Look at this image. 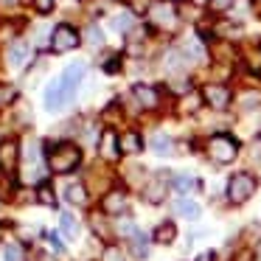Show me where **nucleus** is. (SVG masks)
I'll return each instance as SVG.
<instances>
[{
	"instance_id": "obj_2",
	"label": "nucleus",
	"mask_w": 261,
	"mask_h": 261,
	"mask_svg": "<svg viewBox=\"0 0 261 261\" xmlns=\"http://www.w3.org/2000/svg\"><path fill=\"white\" fill-rule=\"evenodd\" d=\"M146 14H149V23L160 31H174L177 23H180V14H177L171 0H152L146 6Z\"/></svg>"
},
{
	"instance_id": "obj_33",
	"label": "nucleus",
	"mask_w": 261,
	"mask_h": 261,
	"mask_svg": "<svg viewBox=\"0 0 261 261\" xmlns=\"http://www.w3.org/2000/svg\"><path fill=\"white\" fill-rule=\"evenodd\" d=\"M34 6H37V12H40V14H48V12H54L57 0H34Z\"/></svg>"
},
{
	"instance_id": "obj_41",
	"label": "nucleus",
	"mask_w": 261,
	"mask_h": 261,
	"mask_svg": "<svg viewBox=\"0 0 261 261\" xmlns=\"http://www.w3.org/2000/svg\"><path fill=\"white\" fill-rule=\"evenodd\" d=\"M258 73H261V70H258Z\"/></svg>"
},
{
	"instance_id": "obj_24",
	"label": "nucleus",
	"mask_w": 261,
	"mask_h": 261,
	"mask_svg": "<svg viewBox=\"0 0 261 261\" xmlns=\"http://www.w3.org/2000/svg\"><path fill=\"white\" fill-rule=\"evenodd\" d=\"M174 143H171L169 135H152V152L154 154H171Z\"/></svg>"
},
{
	"instance_id": "obj_37",
	"label": "nucleus",
	"mask_w": 261,
	"mask_h": 261,
	"mask_svg": "<svg viewBox=\"0 0 261 261\" xmlns=\"http://www.w3.org/2000/svg\"><path fill=\"white\" fill-rule=\"evenodd\" d=\"M20 0H0V9H17Z\"/></svg>"
},
{
	"instance_id": "obj_40",
	"label": "nucleus",
	"mask_w": 261,
	"mask_h": 261,
	"mask_svg": "<svg viewBox=\"0 0 261 261\" xmlns=\"http://www.w3.org/2000/svg\"><path fill=\"white\" fill-rule=\"evenodd\" d=\"M171 3H174V0H171Z\"/></svg>"
},
{
	"instance_id": "obj_38",
	"label": "nucleus",
	"mask_w": 261,
	"mask_h": 261,
	"mask_svg": "<svg viewBox=\"0 0 261 261\" xmlns=\"http://www.w3.org/2000/svg\"><path fill=\"white\" fill-rule=\"evenodd\" d=\"M205 3H208V0H194V6H205Z\"/></svg>"
},
{
	"instance_id": "obj_28",
	"label": "nucleus",
	"mask_w": 261,
	"mask_h": 261,
	"mask_svg": "<svg viewBox=\"0 0 261 261\" xmlns=\"http://www.w3.org/2000/svg\"><path fill=\"white\" fill-rule=\"evenodd\" d=\"M37 199H40V202H45L48 208H54V205H57V197H54L51 186H45V182H40V188H37Z\"/></svg>"
},
{
	"instance_id": "obj_21",
	"label": "nucleus",
	"mask_w": 261,
	"mask_h": 261,
	"mask_svg": "<svg viewBox=\"0 0 261 261\" xmlns=\"http://www.w3.org/2000/svg\"><path fill=\"white\" fill-rule=\"evenodd\" d=\"M177 239V227H174V222H163V225L154 230V242H160V244H171Z\"/></svg>"
},
{
	"instance_id": "obj_26",
	"label": "nucleus",
	"mask_w": 261,
	"mask_h": 261,
	"mask_svg": "<svg viewBox=\"0 0 261 261\" xmlns=\"http://www.w3.org/2000/svg\"><path fill=\"white\" fill-rule=\"evenodd\" d=\"M199 101H202V93H191V90H188V96L182 98L180 110H182V113H197V110H199Z\"/></svg>"
},
{
	"instance_id": "obj_27",
	"label": "nucleus",
	"mask_w": 261,
	"mask_h": 261,
	"mask_svg": "<svg viewBox=\"0 0 261 261\" xmlns=\"http://www.w3.org/2000/svg\"><path fill=\"white\" fill-rule=\"evenodd\" d=\"M68 199L73 205H87V191H85V186H70L68 188Z\"/></svg>"
},
{
	"instance_id": "obj_23",
	"label": "nucleus",
	"mask_w": 261,
	"mask_h": 261,
	"mask_svg": "<svg viewBox=\"0 0 261 261\" xmlns=\"http://www.w3.org/2000/svg\"><path fill=\"white\" fill-rule=\"evenodd\" d=\"M149 253V239L143 236V233H132V255H138V258H146Z\"/></svg>"
},
{
	"instance_id": "obj_10",
	"label": "nucleus",
	"mask_w": 261,
	"mask_h": 261,
	"mask_svg": "<svg viewBox=\"0 0 261 261\" xmlns=\"http://www.w3.org/2000/svg\"><path fill=\"white\" fill-rule=\"evenodd\" d=\"M17 163H20V143L9 138V141L0 143V169L12 171Z\"/></svg>"
},
{
	"instance_id": "obj_6",
	"label": "nucleus",
	"mask_w": 261,
	"mask_h": 261,
	"mask_svg": "<svg viewBox=\"0 0 261 261\" xmlns=\"http://www.w3.org/2000/svg\"><path fill=\"white\" fill-rule=\"evenodd\" d=\"M82 79H85V65H82V62H73V65H68V68L62 70V76H59V82H62L65 101H70V98L76 96V90H79Z\"/></svg>"
},
{
	"instance_id": "obj_20",
	"label": "nucleus",
	"mask_w": 261,
	"mask_h": 261,
	"mask_svg": "<svg viewBox=\"0 0 261 261\" xmlns=\"http://www.w3.org/2000/svg\"><path fill=\"white\" fill-rule=\"evenodd\" d=\"M188 62H191V59H188L180 48H171V51L166 54V68H169V70H182Z\"/></svg>"
},
{
	"instance_id": "obj_16",
	"label": "nucleus",
	"mask_w": 261,
	"mask_h": 261,
	"mask_svg": "<svg viewBox=\"0 0 261 261\" xmlns=\"http://www.w3.org/2000/svg\"><path fill=\"white\" fill-rule=\"evenodd\" d=\"M166 199V180H163V174L158 177V180L152 182V186H146V202H163Z\"/></svg>"
},
{
	"instance_id": "obj_18",
	"label": "nucleus",
	"mask_w": 261,
	"mask_h": 261,
	"mask_svg": "<svg viewBox=\"0 0 261 261\" xmlns=\"http://www.w3.org/2000/svg\"><path fill=\"white\" fill-rule=\"evenodd\" d=\"M110 25H113V31H132L135 29V14L132 12H121V14H115L113 20H110Z\"/></svg>"
},
{
	"instance_id": "obj_11",
	"label": "nucleus",
	"mask_w": 261,
	"mask_h": 261,
	"mask_svg": "<svg viewBox=\"0 0 261 261\" xmlns=\"http://www.w3.org/2000/svg\"><path fill=\"white\" fill-rule=\"evenodd\" d=\"M98 152H101L104 160H118L121 146H118V135L113 129H104L101 138H98Z\"/></svg>"
},
{
	"instance_id": "obj_31",
	"label": "nucleus",
	"mask_w": 261,
	"mask_h": 261,
	"mask_svg": "<svg viewBox=\"0 0 261 261\" xmlns=\"http://www.w3.org/2000/svg\"><path fill=\"white\" fill-rule=\"evenodd\" d=\"M59 225H62V230L68 233V236H76V233H79V227H76V222H73V216H70V214H65L62 219H59Z\"/></svg>"
},
{
	"instance_id": "obj_4",
	"label": "nucleus",
	"mask_w": 261,
	"mask_h": 261,
	"mask_svg": "<svg viewBox=\"0 0 261 261\" xmlns=\"http://www.w3.org/2000/svg\"><path fill=\"white\" fill-rule=\"evenodd\" d=\"M255 194V180L250 174H244V171H239V174L230 177V182H227V199H230L233 205H242L247 202L250 197Z\"/></svg>"
},
{
	"instance_id": "obj_29",
	"label": "nucleus",
	"mask_w": 261,
	"mask_h": 261,
	"mask_svg": "<svg viewBox=\"0 0 261 261\" xmlns=\"http://www.w3.org/2000/svg\"><path fill=\"white\" fill-rule=\"evenodd\" d=\"M3 255H6V261H25V250L20 244H6Z\"/></svg>"
},
{
	"instance_id": "obj_8",
	"label": "nucleus",
	"mask_w": 261,
	"mask_h": 261,
	"mask_svg": "<svg viewBox=\"0 0 261 261\" xmlns=\"http://www.w3.org/2000/svg\"><path fill=\"white\" fill-rule=\"evenodd\" d=\"M132 96H135L141 110H158L160 107V93L152 85H135L132 87Z\"/></svg>"
},
{
	"instance_id": "obj_7",
	"label": "nucleus",
	"mask_w": 261,
	"mask_h": 261,
	"mask_svg": "<svg viewBox=\"0 0 261 261\" xmlns=\"http://www.w3.org/2000/svg\"><path fill=\"white\" fill-rule=\"evenodd\" d=\"M202 101L214 110H227L233 101V96L225 85H205L202 87Z\"/></svg>"
},
{
	"instance_id": "obj_3",
	"label": "nucleus",
	"mask_w": 261,
	"mask_h": 261,
	"mask_svg": "<svg viewBox=\"0 0 261 261\" xmlns=\"http://www.w3.org/2000/svg\"><path fill=\"white\" fill-rule=\"evenodd\" d=\"M79 45H82V37H79V31H76L73 25L62 23V25L54 29V34H51V51L54 54H70Z\"/></svg>"
},
{
	"instance_id": "obj_32",
	"label": "nucleus",
	"mask_w": 261,
	"mask_h": 261,
	"mask_svg": "<svg viewBox=\"0 0 261 261\" xmlns=\"http://www.w3.org/2000/svg\"><path fill=\"white\" fill-rule=\"evenodd\" d=\"M233 3H236V0H208V6L214 9V12H227Z\"/></svg>"
},
{
	"instance_id": "obj_13",
	"label": "nucleus",
	"mask_w": 261,
	"mask_h": 261,
	"mask_svg": "<svg viewBox=\"0 0 261 261\" xmlns=\"http://www.w3.org/2000/svg\"><path fill=\"white\" fill-rule=\"evenodd\" d=\"M65 104V93H62V82H51V85L45 87V110H51V113H57L59 107Z\"/></svg>"
},
{
	"instance_id": "obj_22",
	"label": "nucleus",
	"mask_w": 261,
	"mask_h": 261,
	"mask_svg": "<svg viewBox=\"0 0 261 261\" xmlns=\"http://www.w3.org/2000/svg\"><path fill=\"white\" fill-rule=\"evenodd\" d=\"M239 107L244 110V113H250V110H258L261 107V93L258 90H247L239 96Z\"/></svg>"
},
{
	"instance_id": "obj_36",
	"label": "nucleus",
	"mask_w": 261,
	"mask_h": 261,
	"mask_svg": "<svg viewBox=\"0 0 261 261\" xmlns=\"http://www.w3.org/2000/svg\"><path fill=\"white\" fill-rule=\"evenodd\" d=\"M233 261H253V253H250V250H242V253H236Z\"/></svg>"
},
{
	"instance_id": "obj_35",
	"label": "nucleus",
	"mask_w": 261,
	"mask_h": 261,
	"mask_svg": "<svg viewBox=\"0 0 261 261\" xmlns=\"http://www.w3.org/2000/svg\"><path fill=\"white\" fill-rule=\"evenodd\" d=\"M118 68H121L118 57H110L107 62H104V70H107V73H118Z\"/></svg>"
},
{
	"instance_id": "obj_15",
	"label": "nucleus",
	"mask_w": 261,
	"mask_h": 261,
	"mask_svg": "<svg viewBox=\"0 0 261 261\" xmlns=\"http://www.w3.org/2000/svg\"><path fill=\"white\" fill-rule=\"evenodd\" d=\"M118 146H121V152H126V154H138L143 149V141H141L138 132H124V135L118 138Z\"/></svg>"
},
{
	"instance_id": "obj_34",
	"label": "nucleus",
	"mask_w": 261,
	"mask_h": 261,
	"mask_svg": "<svg viewBox=\"0 0 261 261\" xmlns=\"http://www.w3.org/2000/svg\"><path fill=\"white\" fill-rule=\"evenodd\" d=\"M104 261H126L124 253H121L118 247H107V253H104Z\"/></svg>"
},
{
	"instance_id": "obj_30",
	"label": "nucleus",
	"mask_w": 261,
	"mask_h": 261,
	"mask_svg": "<svg viewBox=\"0 0 261 261\" xmlns=\"http://www.w3.org/2000/svg\"><path fill=\"white\" fill-rule=\"evenodd\" d=\"M174 188H177L180 194H188L191 188H197V180H194V177H177V180H174Z\"/></svg>"
},
{
	"instance_id": "obj_12",
	"label": "nucleus",
	"mask_w": 261,
	"mask_h": 261,
	"mask_svg": "<svg viewBox=\"0 0 261 261\" xmlns=\"http://www.w3.org/2000/svg\"><path fill=\"white\" fill-rule=\"evenodd\" d=\"M29 57H31V48H29V42H23V40H14L12 45H9V65H12V68H23V65L29 62Z\"/></svg>"
},
{
	"instance_id": "obj_17",
	"label": "nucleus",
	"mask_w": 261,
	"mask_h": 261,
	"mask_svg": "<svg viewBox=\"0 0 261 261\" xmlns=\"http://www.w3.org/2000/svg\"><path fill=\"white\" fill-rule=\"evenodd\" d=\"M174 211L180 216H186V219H199V214H202V211H199V205L194 202V199H177V205H174Z\"/></svg>"
},
{
	"instance_id": "obj_5",
	"label": "nucleus",
	"mask_w": 261,
	"mask_h": 261,
	"mask_svg": "<svg viewBox=\"0 0 261 261\" xmlns=\"http://www.w3.org/2000/svg\"><path fill=\"white\" fill-rule=\"evenodd\" d=\"M208 154H211V160H216V163H230V160H236V154H239V143L233 141L230 135H214L208 141Z\"/></svg>"
},
{
	"instance_id": "obj_39",
	"label": "nucleus",
	"mask_w": 261,
	"mask_h": 261,
	"mask_svg": "<svg viewBox=\"0 0 261 261\" xmlns=\"http://www.w3.org/2000/svg\"><path fill=\"white\" fill-rule=\"evenodd\" d=\"M258 261H261V253H258Z\"/></svg>"
},
{
	"instance_id": "obj_1",
	"label": "nucleus",
	"mask_w": 261,
	"mask_h": 261,
	"mask_svg": "<svg viewBox=\"0 0 261 261\" xmlns=\"http://www.w3.org/2000/svg\"><path fill=\"white\" fill-rule=\"evenodd\" d=\"M79 163H82V152L73 143H57V146L48 149V166L57 174H70L73 169H79Z\"/></svg>"
},
{
	"instance_id": "obj_19",
	"label": "nucleus",
	"mask_w": 261,
	"mask_h": 261,
	"mask_svg": "<svg viewBox=\"0 0 261 261\" xmlns=\"http://www.w3.org/2000/svg\"><path fill=\"white\" fill-rule=\"evenodd\" d=\"M85 42H87V48H93V51H98V48L104 45V31L98 29L96 23H90L85 29Z\"/></svg>"
},
{
	"instance_id": "obj_14",
	"label": "nucleus",
	"mask_w": 261,
	"mask_h": 261,
	"mask_svg": "<svg viewBox=\"0 0 261 261\" xmlns=\"http://www.w3.org/2000/svg\"><path fill=\"white\" fill-rule=\"evenodd\" d=\"M182 54H186L188 59H194V62H202L208 54H205V45L199 42V37H188L186 42H182V48H180Z\"/></svg>"
},
{
	"instance_id": "obj_9",
	"label": "nucleus",
	"mask_w": 261,
	"mask_h": 261,
	"mask_svg": "<svg viewBox=\"0 0 261 261\" xmlns=\"http://www.w3.org/2000/svg\"><path fill=\"white\" fill-rule=\"evenodd\" d=\"M101 208H104V214H110V216H124L126 211H129V199H126L124 191H110L107 197L101 199Z\"/></svg>"
},
{
	"instance_id": "obj_25",
	"label": "nucleus",
	"mask_w": 261,
	"mask_h": 261,
	"mask_svg": "<svg viewBox=\"0 0 261 261\" xmlns=\"http://www.w3.org/2000/svg\"><path fill=\"white\" fill-rule=\"evenodd\" d=\"M244 62L250 70H261V45H253L244 51Z\"/></svg>"
}]
</instances>
